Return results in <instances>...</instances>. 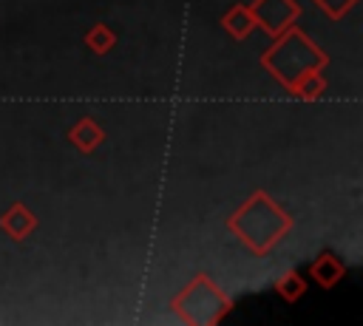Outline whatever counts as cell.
<instances>
[{"instance_id":"6da1fadb","label":"cell","mask_w":363,"mask_h":326,"mask_svg":"<svg viewBox=\"0 0 363 326\" xmlns=\"http://www.w3.org/2000/svg\"><path fill=\"white\" fill-rule=\"evenodd\" d=\"M224 224L252 255H267L292 230V215L269 193L252 190L250 198L241 201Z\"/></svg>"},{"instance_id":"7a4b0ae2","label":"cell","mask_w":363,"mask_h":326,"mask_svg":"<svg viewBox=\"0 0 363 326\" xmlns=\"http://www.w3.org/2000/svg\"><path fill=\"white\" fill-rule=\"evenodd\" d=\"M329 65V54L309 40L303 28L295 23L286 26L278 37H272V45L261 54V68L272 74L286 91L309 71H323Z\"/></svg>"},{"instance_id":"3957f363","label":"cell","mask_w":363,"mask_h":326,"mask_svg":"<svg viewBox=\"0 0 363 326\" xmlns=\"http://www.w3.org/2000/svg\"><path fill=\"white\" fill-rule=\"evenodd\" d=\"M173 315L187 326H216L230 309L233 298L207 275L199 272L170 303Z\"/></svg>"},{"instance_id":"277c9868","label":"cell","mask_w":363,"mask_h":326,"mask_svg":"<svg viewBox=\"0 0 363 326\" xmlns=\"http://www.w3.org/2000/svg\"><path fill=\"white\" fill-rule=\"evenodd\" d=\"M250 11L255 17V28L267 31L269 37H278L286 26L298 23L301 3L298 0H252Z\"/></svg>"},{"instance_id":"5b68a950","label":"cell","mask_w":363,"mask_h":326,"mask_svg":"<svg viewBox=\"0 0 363 326\" xmlns=\"http://www.w3.org/2000/svg\"><path fill=\"white\" fill-rule=\"evenodd\" d=\"M37 230V215L28 204L14 201L3 215H0V232H6L11 241H26Z\"/></svg>"},{"instance_id":"8992f818","label":"cell","mask_w":363,"mask_h":326,"mask_svg":"<svg viewBox=\"0 0 363 326\" xmlns=\"http://www.w3.org/2000/svg\"><path fill=\"white\" fill-rule=\"evenodd\" d=\"M68 142L79 150V153H94L102 142H105V128L96 122V119H91V116H82V119H77L71 128H68Z\"/></svg>"},{"instance_id":"52a82bcc","label":"cell","mask_w":363,"mask_h":326,"mask_svg":"<svg viewBox=\"0 0 363 326\" xmlns=\"http://www.w3.org/2000/svg\"><path fill=\"white\" fill-rule=\"evenodd\" d=\"M343 275H346V266H343V261H340L335 252H320V255L309 264V278H312L320 289H335Z\"/></svg>"},{"instance_id":"ba28073f","label":"cell","mask_w":363,"mask_h":326,"mask_svg":"<svg viewBox=\"0 0 363 326\" xmlns=\"http://www.w3.org/2000/svg\"><path fill=\"white\" fill-rule=\"evenodd\" d=\"M221 28L233 37V40H247L252 31H255V17L250 11L247 3H233L224 14H221Z\"/></svg>"},{"instance_id":"9c48e42d","label":"cell","mask_w":363,"mask_h":326,"mask_svg":"<svg viewBox=\"0 0 363 326\" xmlns=\"http://www.w3.org/2000/svg\"><path fill=\"white\" fill-rule=\"evenodd\" d=\"M306 289H309V283L303 281V275H301L298 269H286V272H281V275L275 278V292H278L284 300H289V303H295L298 298H303Z\"/></svg>"},{"instance_id":"30bf717a","label":"cell","mask_w":363,"mask_h":326,"mask_svg":"<svg viewBox=\"0 0 363 326\" xmlns=\"http://www.w3.org/2000/svg\"><path fill=\"white\" fill-rule=\"evenodd\" d=\"M85 45L96 54V57H105L113 45H116V31L111 28V26H105V23H94L88 31H85Z\"/></svg>"},{"instance_id":"8fae6325","label":"cell","mask_w":363,"mask_h":326,"mask_svg":"<svg viewBox=\"0 0 363 326\" xmlns=\"http://www.w3.org/2000/svg\"><path fill=\"white\" fill-rule=\"evenodd\" d=\"M323 91H326V79H323L320 71H309V74H303V77L289 88V94H295V96L303 99V102L318 99Z\"/></svg>"},{"instance_id":"7c38bea8","label":"cell","mask_w":363,"mask_h":326,"mask_svg":"<svg viewBox=\"0 0 363 326\" xmlns=\"http://www.w3.org/2000/svg\"><path fill=\"white\" fill-rule=\"evenodd\" d=\"M312 3H315V6L329 17V20H340V17H343V14H346L357 0H312Z\"/></svg>"}]
</instances>
